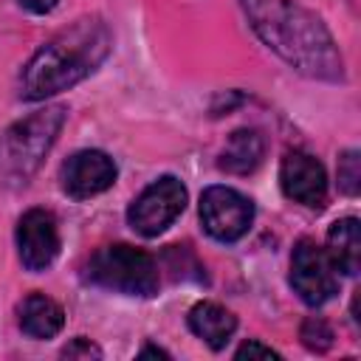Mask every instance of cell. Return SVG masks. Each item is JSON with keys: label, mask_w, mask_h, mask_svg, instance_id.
I'll use <instances>...</instances> for the list:
<instances>
[{"label": "cell", "mask_w": 361, "mask_h": 361, "mask_svg": "<svg viewBox=\"0 0 361 361\" xmlns=\"http://www.w3.org/2000/svg\"><path fill=\"white\" fill-rule=\"evenodd\" d=\"M118 166L102 149H79L62 164V192L73 200H87L116 183Z\"/></svg>", "instance_id": "9c48e42d"}, {"label": "cell", "mask_w": 361, "mask_h": 361, "mask_svg": "<svg viewBox=\"0 0 361 361\" xmlns=\"http://www.w3.org/2000/svg\"><path fill=\"white\" fill-rule=\"evenodd\" d=\"M234 358H279V353H276L274 347H268V344L257 341V338H248L245 344H240V347H237Z\"/></svg>", "instance_id": "ac0fdd59"}, {"label": "cell", "mask_w": 361, "mask_h": 361, "mask_svg": "<svg viewBox=\"0 0 361 361\" xmlns=\"http://www.w3.org/2000/svg\"><path fill=\"white\" fill-rule=\"evenodd\" d=\"M25 11H31V14H48V11H54L56 8V3L59 0H17Z\"/></svg>", "instance_id": "d6986e66"}, {"label": "cell", "mask_w": 361, "mask_h": 361, "mask_svg": "<svg viewBox=\"0 0 361 361\" xmlns=\"http://www.w3.org/2000/svg\"><path fill=\"white\" fill-rule=\"evenodd\" d=\"M113 48L110 25L102 17H82L54 34L23 68L20 73V99L45 102L62 90H71L87 79Z\"/></svg>", "instance_id": "7a4b0ae2"}, {"label": "cell", "mask_w": 361, "mask_h": 361, "mask_svg": "<svg viewBox=\"0 0 361 361\" xmlns=\"http://www.w3.org/2000/svg\"><path fill=\"white\" fill-rule=\"evenodd\" d=\"M20 330L31 338H54L65 324V310L45 293H28L17 305Z\"/></svg>", "instance_id": "5bb4252c"}, {"label": "cell", "mask_w": 361, "mask_h": 361, "mask_svg": "<svg viewBox=\"0 0 361 361\" xmlns=\"http://www.w3.org/2000/svg\"><path fill=\"white\" fill-rule=\"evenodd\" d=\"M240 6L257 37L296 73L322 82L344 79L341 51L319 14L293 0H240Z\"/></svg>", "instance_id": "6da1fadb"}, {"label": "cell", "mask_w": 361, "mask_h": 361, "mask_svg": "<svg viewBox=\"0 0 361 361\" xmlns=\"http://www.w3.org/2000/svg\"><path fill=\"white\" fill-rule=\"evenodd\" d=\"M279 186L285 197L310 209H322L327 200V172L322 161H316L302 149L285 152L279 164Z\"/></svg>", "instance_id": "30bf717a"}, {"label": "cell", "mask_w": 361, "mask_h": 361, "mask_svg": "<svg viewBox=\"0 0 361 361\" xmlns=\"http://www.w3.org/2000/svg\"><path fill=\"white\" fill-rule=\"evenodd\" d=\"M299 338L310 353H327L333 347V327L322 316H307L299 327Z\"/></svg>", "instance_id": "9a60e30c"}, {"label": "cell", "mask_w": 361, "mask_h": 361, "mask_svg": "<svg viewBox=\"0 0 361 361\" xmlns=\"http://www.w3.org/2000/svg\"><path fill=\"white\" fill-rule=\"evenodd\" d=\"M138 358H169V353H166V350H161V347L147 344V347L138 353Z\"/></svg>", "instance_id": "ffe728a7"}, {"label": "cell", "mask_w": 361, "mask_h": 361, "mask_svg": "<svg viewBox=\"0 0 361 361\" xmlns=\"http://www.w3.org/2000/svg\"><path fill=\"white\" fill-rule=\"evenodd\" d=\"M17 251L25 271H45L59 254V226L48 209H28L17 223Z\"/></svg>", "instance_id": "ba28073f"}, {"label": "cell", "mask_w": 361, "mask_h": 361, "mask_svg": "<svg viewBox=\"0 0 361 361\" xmlns=\"http://www.w3.org/2000/svg\"><path fill=\"white\" fill-rule=\"evenodd\" d=\"M290 288L310 307H319V305H324L327 299H333L338 293V274H336L327 251L319 248L307 237H302L293 245V254H290Z\"/></svg>", "instance_id": "52a82bcc"}, {"label": "cell", "mask_w": 361, "mask_h": 361, "mask_svg": "<svg viewBox=\"0 0 361 361\" xmlns=\"http://www.w3.org/2000/svg\"><path fill=\"white\" fill-rule=\"evenodd\" d=\"M65 118V104H48L6 127V133L0 135V183L25 186L39 169L42 158L51 152Z\"/></svg>", "instance_id": "3957f363"}, {"label": "cell", "mask_w": 361, "mask_h": 361, "mask_svg": "<svg viewBox=\"0 0 361 361\" xmlns=\"http://www.w3.org/2000/svg\"><path fill=\"white\" fill-rule=\"evenodd\" d=\"M59 355H62V358H102L104 353H102L90 338H82V336H79V338H73L71 344H65Z\"/></svg>", "instance_id": "e0dca14e"}, {"label": "cell", "mask_w": 361, "mask_h": 361, "mask_svg": "<svg viewBox=\"0 0 361 361\" xmlns=\"http://www.w3.org/2000/svg\"><path fill=\"white\" fill-rule=\"evenodd\" d=\"M186 186L175 175H164L152 180L127 209V223L141 237L164 234L186 209Z\"/></svg>", "instance_id": "5b68a950"}, {"label": "cell", "mask_w": 361, "mask_h": 361, "mask_svg": "<svg viewBox=\"0 0 361 361\" xmlns=\"http://www.w3.org/2000/svg\"><path fill=\"white\" fill-rule=\"evenodd\" d=\"M265 158V138L259 130L254 127H243L234 130L226 141V147L220 149L217 166L228 175H248L254 172Z\"/></svg>", "instance_id": "7c38bea8"}, {"label": "cell", "mask_w": 361, "mask_h": 361, "mask_svg": "<svg viewBox=\"0 0 361 361\" xmlns=\"http://www.w3.org/2000/svg\"><path fill=\"white\" fill-rule=\"evenodd\" d=\"M327 257L336 271L355 276L361 268V223L358 217H341L327 231Z\"/></svg>", "instance_id": "4fadbf2b"}, {"label": "cell", "mask_w": 361, "mask_h": 361, "mask_svg": "<svg viewBox=\"0 0 361 361\" xmlns=\"http://www.w3.org/2000/svg\"><path fill=\"white\" fill-rule=\"evenodd\" d=\"M85 279L96 288L127 293V296H141L149 299L158 293L161 276H158V262L152 254L144 248L116 243L99 248L85 268Z\"/></svg>", "instance_id": "277c9868"}, {"label": "cell", "mask_w": 361, "mask_h": 361, "mask_svg": "<svg viewBox=\"0 0 361 361\" xmlns=\"http://www.w3.org/2000/svg\"><path fill=\"white\" fill-rule=\"evenodd\" d=\"M186 322H189V330L197 338H203L212 350H223L237 330V316L231 310H226L223 305L209 302V299L192 305Z\"/></svg>", "instance_id": "8fae6325"}, {"label": "cell", "mask_w": 361, "mask_h": 361, "mask_svg": "<svg viewBox=\"0 0 361 361\" xmlns=\"http://www.w3.org/2000/svg\"><path fill=\"white\" fill-rule=\"evenodd\" d=\"M200 223L217 243H237L254 223V203L231 186H209L200 195Z\"/></svg>", "instance_id": "8992f818"}, {"label": "cell", "mask_w": 361, "mask_h": 361, "mask_svg": "<svg viewBox=\"0 0 361 361\" xmlns=\"http://www.w3.org/2000/svg\"><path fill=\"white\" fill-rule=\"evenodd\" d=\"M338 189L350 197L358 195L361 189V161H358V149H344L338 158Z\"/></svg>", "instance_id": "2e32d148"}]
</instances>
